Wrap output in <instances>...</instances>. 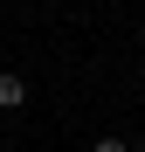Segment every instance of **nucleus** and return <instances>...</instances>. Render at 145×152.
Returning a JSON list of instances; mask_svg holds the SVG:
<instances>
[{"instance_id":"f03ea898","label":"nucleus","mask_w":145,"mask_h":152,"mask_svg":"<svg viewBox=\"0 0 145 152\" xmlns=\"http://www.w3.org/2000/svg\"><path fill=\"white\" fill-rule=\"evenodd\" d=\"M90 152H131V145H125V138H97Z\"/></svg>"},{"instance_id":"f257e3e1","label":"nucleus","mask_w":145,"mask_h":152,"mask_svg":"<svg viewBox=\"0 0 145 152\" xmlns=\"http://www.w3.org/2000/svg\"><path fill=\"white\" fill-rule=\"evenodd\" d=\"M21 104H28V83L14 69H0V111H21Z\"/></svg>"}]
</instances>
